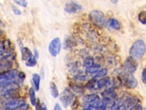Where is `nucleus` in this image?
Instances as JSON below:
<instances>
[{"mask_svg":"<svg viewBox=\"0 0 146 110\" xmlns=\"http://www.w3.org/2000/svg\"><path fill=\"white\" fill-rule=\"evenodd\" d=\"M145 44L143 40H137L131 46L129 51L130 57L134 59L141 58L145 53Z\"/></svg>","mask_w":146,"mask_h":110,"instance_id":"nucleus-1","label":"nucleus"},{"mask_svg":"<svg viewBox=\"0 0 146 110\" xmlns=\"http://www.w3.org/2000/svg\"><path fill=\"white\" fill-rule=\"evenodd\" d=\"M90 22L95 26L99 28H104L106 26V20L103 13L99 10H92L88 15Z\"/></svg>","mask_w":146,"mask_h":110,"instance_id":"nucleus-2","label":"nucleus"},{"mask_svg":"<svg viewBox=\"0 0 146 110\" xmlns=\"http://www.w3.org/2000/svg\"><path fill=\"white\" fill-rule=\"evenodd\" d=\"M18 71L16 69H10L0 74V84L9 81H15L18 76Z\"/></svg>","mask_w":146,"mask_h":110,"instance_id":"nucleus-3","label":"nucleus"},{"mask_svg":"<svg viewBox=\"0 0 146 110\" xmlns=\"http://www.w3.org/2000/svg\"><path fill=\"white\" fill-rule=\"evenodd\" d=\"M73 99V94L67 88L64 89L59 95V100L63 106L65 108L71 104Z\"/></svg>","mask_w":146,"mask_h":110,"instance_id":"nucleus-4","label":"nucleus"},{"mask_svg":"<svg viewBox=\"0 0 146 110\" xmlns=\"http://www.w3.org/2000/svg\"><path fill=\"white\" fill-rule=\"evenodd\" d=\"M61 42L58 37L54 38L49 44L48 50L50 54L53 56H56L60 52L61 49Z\"/></svg>","mask_w":146,"mask_h":110,"instance_id":"nucleus-5","label":"nucleus"},{"mask_svg":"<svg viewBox=\"0 0 146 110\" xmlns=\"http://www.w3.org/2000/svg\"><path fill=\"white\" fill-rule=\"evenodd\" d=\"M19 84L16 81H9L0 84V95L18 90L19 88Z\"/></svg>","mask_w":146,"mask_h":110,"instance_id":"nucleus-6","label":"nucleus"},{"mask_svg":"<svg viewBox=\"0 0 146 110\" xmlns=\"http://www.w3.org/2000/svg\"><path fill=\"white\" fill-rule=\"evenodd\" d=\"M124 85L128 88H135L137 85V81L131 73H125L122 77Z\"/></svg>","mask_w":146,"mask_h":110,"instance_id":"nucleus-7","label":"nucleus"},{"mask_svg":"<svg viewBox=\"0 0 146 110\" xmlns=\"http://www.w3.org/2000/svg\"><path fill=\"white\" fill-rule=\"evenodd\" d=\"M137 62L134 58L129 57L126 58L124 64V69L126 73L132 74L137 69Z\"/></svg>","mask_w":146,"mask_h":110,"instance_id":"nucleus-8","label":"nucleus"},{"mask_svg":"<svg viewBox=\"0 0 146 110\" xmlns=\"http://www.w3.org/2000/svg\"><path fill=\"white\" fill-rule=\"evenodd\" d=\"M17 90L12 91L2 95H0V104L3 105L9 101L18 98L19 93L17 92Z\"/></svg>","mask_w":146,"mask_h":110,"instance_id":"nucleus-9","label":"nucleus"},{"mask_svg":"<svg viewBox=\"0 0 146 110\" xmlns=\"http://www.w3.org/2000/svg\"><path fill=\"white\" fill-rule=\"evenodd\" d=\"M23 103H25L24 100L22 98L18 97L2 105L1 110H15Z\"/></svg>","mask_w":146,"mask_h":110,"instance_id":"nucleus-10","label":"nucleus"},{"mask_svg":"<svg viewBox=\"0 0 146 110\" xmlns=\"http://www.w3.org/2000/svg\"><path fill=\"white\" fill-rule=\"evenodd\" d=\"M82 9L81 5L72 1L66 3L64 7V10L68 13H75L82 10Z\"/></svg>","mask_w":146,"mask_h":110,"instance_id":"nucleus-11","label":"nucleus"},{"mask_svg":"<svg viewBox=\"0 0 146 110\" xmlns=\"http://www.w3.org/2000/svg\"><path fill=\"white\" fill-rule=\"evenodd\" d=\"M102 96L103 97V101L107 105L112 102L116 97V92L112 89H107L102 93Z\"/></svg>","mask_w":146,"mask_h":110,"instance_id":"nucleus-12","label":"nucleus"},{"mask_svg":"<svg viewBox=\"0 0 146 110\" xmlns=\"http://www.w3.org/2000/svg\"><path fill=\"white\" fill-rule=\"evenodd\" d=\"M13 67L12 61H5L0 62V74L11 69Z\"/></svg>","mask_w":146,"mask_h":110,"instance_id":"nucleus-13","label":"nucleus"},{"mask_svg":"<svg viewBox=\"0 0 146 110\" xmlns=\"http://www.w3.org/2000/svg\"><path fill=\"white\" fill-rule=\"evenodd\" d=\"M106 24L110 28L116 30H119L121 27L120 23L119 22V21L116 19L113 18H111L108 19V21L106 22Z\"/></svg>","mask_w":146,"mask_h":110,"instance_id":"nucleus-14","label":"nucleus"},{"mask_svg":"<svg viewBox=\"0 0 146 110\" xmlns=\"http://www.w3.org/2000/svg\"><path fill=\"white\" fill-rule=\"evenodd\" d=\"M99 97L97 94L92 93V94H89L87 95L83 98V101L86 104H88L98 99H99Z\"/></svg>","mask_w":146,"mask_h":110,"instance_id":"nucleus-15","label":"nucleus"},{"mask_svg":"<svg viewBox=\"0 0 146 110\" xmlns=\"http://www.w3.org/2000/svg\"><path fill=\"white\" fill-rule=\"evenodd\" d=\"M32 54V52L28 48L22 47L21 48V57L22 60L26 61Z\"/></svg>","mask_w":146,"mask_h":110,"instance_id":"nucleus-16","label":"nucleus"},{"mask_svg":"<svg viewBox=\"0 0 146 110\" xmlns=\"http://www.w3.org/2000/svg\"><path fill=\"white\" fill-rule=\"evenodd\" d=\"M50 93L54 98H57L59 96V91L56 85L54 82H51L50 84Z\"/></svg>","mask_w":146,"mask_h":110,"instance_id":"nucleus-17","label":"nucleus"},{"mask_svg":"<svg viewBox=\"0 0 146 110\" xmlns=\"http://www.w3.org/2000/svg\"><path fill=\"white\" fill-rule=\"evenodd\" d=\"M110 78L109 77H104L99 79L97 81V87L98 88H102L110 83Z\"/></svg>","mask_w":146,"mask_h":110,"instance_id":"nucleus-18","label":"nucleus"},{"mask_svg":"<svg viewBox=\"0 0 146 110\" xmlns=\"http://www.w3.org/2000/svg\"><path fill=\"white\" fill-rule=\"evenodd\" d=\"M32 80L33 81L35 89L36 91H38L40 86V76L38 73H34L32 75Z\"/></svg>","mask_w":146,"mask_h":110,"instance_id":"nucleus-19","label":"nucleus"},{"mask_svg":"<svg viewBox=\"0 0 146 110\" xmlns=\"http://www.w3.org/2000/svg\"><path fill=\"white\" fill-rule=\"evenodd\" d=\"M75 45H76V43L73 38L71 36H68L64 40V47L66 49L70 48Z\"/></svg>","mask_w":146,"mask_h":110,"instance_id":"nucleus-20","label":"nucleus"},{"mask_svg":"<svg viewBox=\"0 0 146 110\" xmlns=\"http://www.w3.org/2000/svg\"><path fill=\"white\" fill-rule=\"evenodd\" d=\"M94 64V58L92 56L87 57L84 59L83 63V66L86 68H88Z\"/></svg>","mask_w":146,"mask_h":110,"instance_id":"nucleus-21","label":"nucleus"},{"mask_svg":"<svg viewBox=\"0 0 146 110\" xmlns=\"http://www.w3.org/2000/svg\"><path fill=\"white\" fill-rule=\"evenodd\" d=\"M29 96H30V100L31 105L33 106H35L36 102V99L35 96V91L34 88L32 87H31L29 89Z\"/></svg>","mask_w":146,"mask_h":110,"instance_id":"nucleus-22","label":"nucleus"},{"mask_svg":"<svg viewBox=\"0 0 146 110\" xmlns=\"http://www.w3.org/2000/svg\"><path fill=\"white\" fill-rule=\"evenodd\" d=\"M36 60L35 56L32 54L26 61L25 62V64L26 66L29 67H33L36 65Z\"/></svg>","mask_w":146,"mask_h":110,"instance_id":"nucleus-23","label":"nucleus"},{"mask_svg":"<svg viewBox=\"0 0 146 110\" xmlns=\"http://www.w3.org/2000/svg\"><path fill=\"white\" fill-rule=\"evenodd\" d=\"M100 68V65L99 64H94L91 66L87 68V72L89 73H94L98 71L99 69Z\"/></svg>","mask_w":146,"mask_h":110,"instance_id":"nucleus-24","label":"nucleus"},{"mask_svg":"<svg viewBox=\"0 0 146 110\" xmlns=\"http://www.w3.org/2000/svg\"><path fill=\"white\" fill-rule=\"evenodd\" d=\"M108 73V70L106 68H102L100 70H99V71L96 72L95 77H103L104 76H106Z\"/></svg>","mask_w":146,"mask_h":110,"instance_id":"nucleus-25","label":"nucleus"},{"mask_svg":"<svg viewBox=\"0 0 146 110\" xmlns=\"http://www.w3.org/2000/svg\"><path fill=\"white\" fill-rule=\"evenodd\" d=\"M35 106L36 110H47V107L46 104L43 103H40L39 99H38L36 101Z\"/></svg>","mask_w":146,"mask_h":110,"instance_id":"nucleus-26","label":"nucleus"},{"mask_svg":"<svg viewBox=\"0 0 146 110\" xmlns=\"http://www.w3.org/2000/svg\"><path fill=\"white\" fill-rule=\"evenodd\" d=\"M138 19L141 23L145 25L146 23V12L145 11H141L138 15Z\"/></svg>","mask_w":146,"mask_h":110,"instance_id":"nucleus-27","label":"nucleus"},{"mask_svg":"<svg viewBox=\"0 0 146 110\" xmlns=\"http://www.w3.org/2000/svg\"><path fill=\"white\" fill-rule=\"evenodd\" d=\"M96 82V80L95 79H94V78H92V79L89 80V81L87 82V84H86V86H85V87H86V88L89 89H92V88L94 87Z\"/></svg>","mask_w":146,"mask_h":110,"instance_id":"nucleus-28","label":"nucleus"},{"mask_svg":"<svg viewBox=\"0 0 146 110\" xmlns=\"http://www.w3.org/2000/svg\"><path fill=\"white\" fill-rule=\"evenodd\" d=\"M13 1L15 3L19 5L22 7H26L27 5V2L26 0H13Z\"/></svg>","mask_w":146,"mask_h":110,"instance_id":"nucleus-29","label":"nucleus"},{"mask_svg":"<svg viewBox=\"0 0 146 110\" xmlns=\"http://www.w3.org/2000/svg\"><path fill=\"white\" fill-rule=\"evenodd\" d=\"M107 104L104 102L102 101L101 104L99 105L97 108H96L95 110H106L107 109Z\"/></svg>","mask_w":146,"mask_h":110,"instance_id":"nucleus-30","label":"nucleus"},{"mask_svg":"<svg viewBox=\"0 0 146 110\" xmlns=\"http://www.w3.org/2000/svg\"><path fill=\"white\" fill-rule=\"evenodd\" d=\"M29 107V104H26V103H23V104L21 105L19 107L17 108L15 110H27Z\"/></svg>","mask_w":146,"mask_h":110,"instance_id":"nucleus-31","label":"nucleus"},{"mask_svg":"<svg viewBox=\"0 0 146 110\" xmlns=\"http://www.w3.org/2000/svg\"><path fill=\"white\" fill-rule=\"evenodd\" d=\"M72 89L76 93H82L83 92V89L82 88H80V87H79V86H74V87H72Z\"/></svg>","mask_w":146,"mask_h":110,"instance_id":"nucleus-32","label":"nucleus"},{"mask_svg":"<svg viewBox=\"0 0 146 110\" xmlns=\"http://www.w3.org/2000/svg\"><path fill=\"white\" fill-rule=\"evenodd\" d=\"M17 77H18V79L19 80L21 81V82H22L23 81V80L25 78V74L24 72H18V76Z\"/></svg>","mask_w":146,"mask_h":110,"instance_id":"nucleus-33","label":"nucleus"},{"mask_svg":"<svg viewBox=\"0 0 146 110\" xmlns=\"http://www.w3.org/2000/svg\"><path fill=\"white\" fill-rule=\"evenodd\" d=\"M12 10L15 14H16V15H21V10L19 9H18L16 6H12Z\"/></svg>","mask_w":146,"mask_h":110,"instance_id":"nucleus-34","label":"nucleus"},{"mask_svg":"<svg viewBox=\"0 0 146 110\" xmlns=\"http://www.w3.org/2000/svg\"><path fill=\"white\" fill-rule=\"evenodd\" d=\"M141 80H142V81L143 82V83L145 84L146 82V71H145V68H144L143 71H142Z\"/></svg>","mask_w":146,"mask_h":110,"instance_id":"nucleus-35","label":"nucleus"},{"mask_svg":"<svg viewBox=\"0 0 146 110\" xmlns=\"http://www.w3.org/2000/svg\"><path fill=\"white\" fill-rule=\"evenodd\" d=\"M86 76L84 75H78L75 77V79L80 81H84L86 80Z\"/></svg>","mask_w":146,"mask_h":110,"instance_id":"nucleus-36","label":"nucleus"},{"mask_svg":"<svg viewBox=\"0 0 146 110\" xmlns=\"http://www.w3.org/2000/svg\"><path fill=\"white\" fill-rule=\"evenodd\" d=\"M53 110H62L60 105H59V104L58 103H56L54 105V109Z\"/></svg>","mask_w":146,"mask_h":110,"instance_id":"nucleus-37","label":"nucleus"},{"mask_svg":"<svg viewBox=\"0 0 146 110\" xmlns=\"http://www.w3.org/2000/svg\"><path fill=\"white\" fill-rule=\"evenodd\" d=\"M5 52L3 49V46H2V42H0V54Z\"/></svg>","mask_w":146,"mask_h":110,"instance_id":"nucleus-38","label":"nucleus"},{"mask_svg":"<svg viewBox=\"0 0 146 110\" xmlns=\"http://www.w3.org/2000/svg\"><path fill=\"white\" fill-rule=\"evenodd\" d=\"M110 1L111 2V3H112L113 4L117 3L118 2V1H119V0H110Z\"/></svg>","mask_w":146,"mask_h":110,"instance_id":"nucleus-39","label":"nucleus"},{"mask_svg":"<svg viewBox=\"0 0 146 110\" xmlns=\"http://www.w3.org/2000/svg\"><path fill=\"white\" fill-rule=\"evenodd\" d=\"M82 110H92V108H91L86 107V108H84V109H82Z\"/></svg>","mask_w":146,"mask_h":110,"instance_id":"nucleus-40","label":"nucleus"},{"mask_svg":"<svg viewBox=\"0 0 146 110\" xmlns=\"http://www.w3.org/2000/svg\"><path fill=\"white\" fill-rule=\"evenodd\" d=\"M2 30H0V37H1V36H2Z\"/></svg>","mask_w":146,"mask_h":110,"instance_id":"nucleus-41","label":"nucleus"},{"mask_svg":"<svg viewBox=\"0 0 146 110\" xmlns=\"http://www.w3.org/2000/svg\"><path fill=\"white\" fill-rule=\"evenodd\" d=\"M0 24L1 25H3V23H2V22L1 21V20L0 19Z\"/></svg>","mask_w":146,"mask_h":110,"instance_id":"nucleus-42","label":"nucleus"},{"mask_svg":"<svg viewBox=\"0 0 146 110\" xmlns=\"http://www.w3.org/2000/svg\"><path fill=\"white\" fill-rule=\"evenodd\" d=\"M48 1H49V0H48Z\"/></svg>","mask_w":146,"mask_h":110,"instance_id":"nucleus-43","label":"nucleus"}]
</instances>
